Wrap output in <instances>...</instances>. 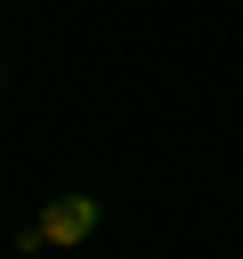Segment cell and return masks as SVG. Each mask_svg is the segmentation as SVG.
I'll return each mask as SVG.
<instances>
[{"label":"cell","mask_w":243,"mask_h":259,"mask_svg":"<svg viewBox=\"0 0 243 259\" xmlns=\"http://www.w3.org/2000/svg\"><path fill=\"white\" fill-rule=\"evenodd\" d=\"M89 227H97V202H89V194H57V202L40 210V235H49V243H65V251H73Z\"/></svg>","instance_id":"obj_1"},{"label":"cell","mask_w":243,"mask_h":259,"mask_svg":"<svg viewBox=\"0 0 243 259\" xmlns=\"http://www.w3.org/2000/svg\"><path fill=\"white\" fill-rule=\"evenodd\" d=\"M0 81H8V73H0Z\"/></svg>","instance_id":"obj_2"}]
</instances>
